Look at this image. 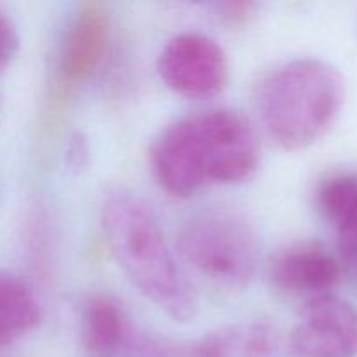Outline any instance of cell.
I'll return each mask as SVG.
<instances>
[{
    "instance_id": "cell-6",
    "label": "cell",
    "mask_w": 357,
    "mask_h": 357,
    "mask_svg": "<svg viewBox=\"0 0 357 357\" xmlns=\"http://www.w3.org/2000/svg\"><path fill=\"white\" fill-rule=\"evenodd\" d=\"M288 345L296 357H356V307L333 295L310 298L293 326Z\"/></svg>"
},
{
    "instance_id": "cell-14",
    "label": "cell",
    "mask_w": 357,
    "mask_h": 357,
    "mask_svg": "<svg viewBox=\"0 0 357 357\" xmlns=\"http://www.w3.org/2000/svg\"><path fill=\"white\" fill-rule=\"evenodd\" d=\"M20 49V37L14 24L0 14V72L13 61Z\"/></svg>"
},
{
    "instance_id": "cell-2",
    "label": "cell",
    "mask_w": 357,
    "mask_h": 357,
    "mask_svg": "<svg viewBox=\"0 0 357 357\" xmlns=\"http://www.w3.org/2000/svg\"><path fill=\"white\" fill-rule=\"evenodd\" d=\"M101 229L112 257L143 296L178 323L195 316L194 288L178 267L155 213L142 195L115 188L101 206Z\"/></svg>"
},
{
    "instance_id": "cell-12",
    "label": "cell",
    "mask_w": 357,
    "mask_h": 357,
    "mask_svg": "<svg viewBox=\"0 0 357 357\" xmlns=\"http://www.w3.org/2000/svg\"><path fill=\"white\" fill-rule=\"evenodd\" d=\"M40 321V305L28 282L0 272V347L33 330Z\"/></svg>"
},
{
    "instance_id": "cell-11",
    "label": "cell",
    "mask_w": 357,
    "mask_h": 357,
    "mask_svg": "<svg viewBox=\"0 0 357 357\" xmlns=\"http://www.w3.org/2000/svg\"><path fill=\"white\" fill-rule=\"evenodd\" d=\"M317 204L337 230L342 253L357 272V173H337L323 180Z\"/></svg>"
},
{
    "instance_id": "cell-16",
    "label": "cell",
    "mask_w": 357,
    "mask_h": 357,
    "mask_svg": "<svg viewBox=\"0 0 357 357\" xmlns=\"http://www.w3.org/2000/svg\"><path fill=\"white\" fill-rule=\"evenodd\" d=\"M87 157H89V149H87L86 139L80 135H75L70 142L68 146V162L73 169H80L87 164Z\"/></svg>"
},
{
    "instance_id": "cell-5",
    "label": "cell",
    "mask_w": 357,
    "mask_h": 357,
    "mask_svg": "<svg viewBox=\"0 0 357 357\" xmlns=\"http://www.w3.org/2000/svg\"><path fill=\"white\" fill-rule=\"evenodd\" d=\"M157 72L171 91L188 100H211L229 82L225 51L202 33L171 38L160 51Z\"/></svg>"
},
{
    "instance_id": "cell-9",
    "label": "cell",
    "mask_w": 357,
    "mask_h": 357,
    "mask_svg": "<svg viewBox=\"0 0 357 357\" xmlns=\"http://www.w3.org/2000/svg\"><path fill=\"white\" fill-rule=\"evenodd\" d=\"M80 338L89 357H115L128 347L135 333L121 303L96 293L82 305Z\"/></svg>"
},
{
    "instance_id": "cell-7",
    "label": "cell",
    "mask_w": 357,
    "mask_h": 357,
    "mask_svg": "<svg viewBox=\"0 0 357 357\" xmlns=\"http://www.w3.org/2000/svg\"><path fill=\"white\" fill-rule=\"evenodd\" d=\"M110 40V16L103 3H82L59 56V73L70 86L87 82L103 63Z\"/></svg>"
},
{
    "instance_id": "cell-8",
    "label": "cell",
    "mask_w": 357,
    "mask_h": 357,
    "mask_svg": "<svg viewBox=\"0 0 357 357\" xmlns=\"http://www.w3.org/2000/svg\"><path fill=\"white\" fill-rule=\"evenodd\" d=\"M271 281L289 295H330L340 281V264L324 246L302 243L278 253L268 267Z\"/></svg>"
},
{
    "instance_id": "cell-1",
    "label": "cell",
    "mask_w": 357,
    "mask_h": 357,
    "mask_svg": "<svg viewBox=\"0 0 357 357\" xmlns=\"http://www.w3.org/2000/svg\"><path fill=\"white\" fill-rule=\"evenodd\" d=\"M258 164L257 132L244 115L229 108L199 112L174 122L150 150L157 183L180 199L209 185L241 183Z\"/></svg>"
},
{
    "instance_id": "cell-17",
    "label": "cell",
    "mask_w": 357,
    "mask_h": 357,
    "mask_svg": "<svg viewBox=\"0 0 357 357\" xmlns=\"http://www.w3.org/2000/svg\"><path fill=\"white\" fill-rule=\"evenodd\" d=\"M0 357H6V356H2V354H0Z\"/></svg>"
},
{
    "instance_id": "cell-13",
    "label": "cell",
    "mask_w": 357,
    "mask_h": 357,
    "mask_svg": "<svg viewBox=\"0 0 357 357\" xmlns=\"http://www.w3.org/2000/svg\"><path fill=\"white\" fill-rule=\"evenodd\" d=\"M257 3L253 2H222L216 3L215 9L220 20L230 26L244 24L257 13Z\"/></svg>"
},
{
    "instance_id": "cell-4",
    "label": "cell",
    "mask_w": 357,
    "mask_h": 357,
    "mask_svg": "<svg viewBox=\"0 0 357 357\" xmlns=\"http://www.w3.org/2000/svg\"><path fill=\"white\" fill-rule=\"evenodd\" d=\"M185 264L202 282L220 291H241L257 272L260 243L253 225L229 208L192 215L178 234Z\"/></svg>"
},
{
    "instance_id": "cell-15",
    "label": "cell",
    "mask_w": 357,
    "mask_h": 357,
    "mask_svg": "<svg viewBox=\"0 0 357 357\" xmlns=\"http://www.w3.org/2000/svg\"><path fill=\"white\" fill-rule=\"evenodd\" d=\"M115 357H173V354L157 342L135 335L128 347L122 349L121 354Z\"/></svg>"
},
{
    "instance_id": "cell-10",
    "label": "cell",
    "mask_w": 357,
    "mask_h": 357,
    "mask_svg": "<svg viewBox=\"0 0 357 357\" xmlns=\"http://www.w3.org/2000/svg\"><path fill=\"white\" fill-rule=\"evenodd\" d=\"M278 330L261 321L237 323L211 331L194 347L195 357H279Z\"/></svg>"
},
{
    "instance_id": "cell-3",
    "label": "cell",
    "mask_w": 357,
    "mask_h": 357,
    "mask_svg": "<svg viewBox=\"0 0 357 357\" xmlns=\"http://www.w3.org/2000/svg\"><path fill=\"white\" fill-rule=\"evenodd\" d=\"M345 80L328 61L300 58L268 73L258 93L265 129L284 150H303L319 142L340 115Z\"/></svg>"
}]
</instances>
